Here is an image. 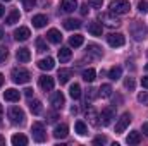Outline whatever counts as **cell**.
Listing matches in <instances>:
<instances>
[{
	"label": "cell",
	"instance_id": "6da1fadb",
	"mask_svg": "<svg viewBox=\"0 0 148 146\" xmlns=\"http://www.w3.org/2000/svg\"><path fill=\"white\" fill-rule=\"evenodd\" d=\"M109 9H110L112 14H117V16H122V14H127L131 5L127 0H112L109 3Z\"/></svg>",
	"mask_w": 148,
	"mask_h": 146
},
{
	"label": "cell",
	"instance_id": "7a4b0ae2",
	"mask_svg": "<svg viewBox=\"0 0 148 146\" xmlns=\"http://www.w3.org/2000/svg\"><path fill=\"white\" fill-rule=\"evenodd\" d=\"M10 76H12V81H14L16 84H26V83H29V79H31L29 71H26V69H23V67L12 69Z\"/></svg>",
	"mask_w": 148,
	"mask_h": 146
},
{
	"label": "cell",
	"instance_id": "3957f363",
	"mask_svg": "<svg viewBox=\"0 0 148 146\" xmlns=\"http://www.w3.org/2000/svg\"><path fill=\"white\" fill-rule=\"evenodd\" d=\"M7 115H9V119H10V122H12V124H16V126L24 124L26 115H24L23 108H19V107H10L9 112H7Z\"/></svg>",
	"mask_w": 148,
	"mask_h": 146
},
{
	"label": "cell",
	"instance_id": "277c9868",
	"mask_svg": "<svg viewBox=\"0 0 148 146\" xmlns=\"http://www.w3.org/2000/svg\"><path fill=\"white\" fill-rule=\"evenodd\" d=\"M131 35H133V38L136 40V41H141V40H145L148 35V29L147 26L143 24V23H134L133 26H131Z\"/></svg>",
	"mask_w": 148,
	"mask_h": 146
},
{
	"label": "cell",
	"instance_id": "5b68a950",
	"mask_svg": "<svg viewBox=\"0 0 148 146\" xmlns=\"http://www.w3.org/2000/svg\"><path fill=\"white\" fill-rule=\"evenodd\" d=\"M31 134H33V139L36 143H43L47 139V132H45V126L41 122H33L31 126Z\"/></svg>",
	"mask_w": 148,
	"mask_h": 146
},
{
	"label": "cell",
	"instance_id": "8992f818",
	"mask_svg": "<svg viewBox=\"0 0 148 146\" xmlns=\"http://www.w3.org/2000/svg\"><path fill=\"white\" fill-rule=\"evenodd\" d=\"M50 105L53 107L55 110H60L64 105H66V98L60 91H53L52 96H50Z\"/></svg>",
	"mask_w": 148,
	"mask_h": 146
},
{
	"label": "cell",
	"instance_id": "52a82bcc",
	"mask_svg": "<svg viewBox=\"0 0 148 146\" xmlns=\"http://www.w3.org/2000/svg\"><path fill=\"white\" fill-rule=\"evenodd\" d=\"M107 43L110 45L112 48H119V46H122L126 43V38H124V35H121V33H110L107 36Z\"/></svg>",
	"mask_w": 148,
	"mask_h": 146
},
{
	"label": "cell",
	"instance_id": "ba28073f",
	"mask_svg": "<svg viewBox=\"0 0 148 146\" xmlns=\"http://www.w3.org/2000/svg\"><path fill=\"white\" fill-rule=\"evenodd\" d=\"M38 84H40V88H41L43 91H52V89H53V86H55V81H53V77H50V76L43 74V76H40Z\"/></svg>",
	"mask_w": 148,
	"mask_h": 146
},
{
	"label": "cell",
	"instance_id": "9c48e42d",
	"mask_svg": "<svg viewBox=\"0 0 148 146\" xmlns=\"http://www.w3.org/2000/svg\"><path fill=\"white\" fill-rule=\"evenodd\" d=\"M129 122H131V115H129L127 112H126V113H122V115H121V119H119V120H117V124H115V132H117V134L124 132V131L127 129Z\"/></svg>",
	"mask_w": 148,
	"mask_h": 146
},
{
	"label": "cell",
	"instance_id": "30bf717a",
	"mask_svg": "<svg viewBox=\"0 0 148 146\" xmlns=\"http://www.w3.org/2000/svg\"><path fill=\"white\" fill-rule=\"evenodd\" d=\"M98 19L100 21H103L105 23V26H110V28H114V26H119L121 24V21L117 19V17H114V14H98Z\"/></svg>",
	"mask_w": 148,
	"mask_h": 146
},
{
	"label": "cell",
	"instance_id": "8fae6325",
	"mask_svg": "<svg viewBox=\"0 0 148 146\" xmlns=\"http://www.w3.org/2000/svg\"><path fill=\"white\" fill-rule=\"evenodd\" d=\"M67 134H69L67 124H59V126H55V129H53V138H55V139H64V138H67Z\"/></svg>",
	"mask_w": 148,
	"mask_h": 146
},
{
	"label": "cell",
	"instance_id": "7c38bea8",
	"mask_svg": "<svg viewBox=\"0 0 148 146\" xmlns=\"http://www.w3.org/2000/svg\"><path fill=\"white\" fill-rule=\"evenodd\" d=\"M112 119H114V110L110 107H107V108L102 110V113H100V124L102 126H110Z\"/></svg>",
	"mask_w": 148,
	"mask_h": 146
},
{
	"label": "cell",
	"instance_id": "4fadbf2b",
	"mask_svg": "<svg viewBox=\"0 0 148 146\" xmlns=\"http://www.w3.org/2000/svg\"><path fill=\"white\" fill-rule=\"evenodd\" d=\"M29 36H31V31H29V28H26V26H21V28H17V29L14 31V38H16L17 41H26Z\"/></svg>",
	"mask_w": 148,
	"mask_h": 146
},
{
	"label": "cell",
	"instance_id": "5bb4252c",
	"mask_svg": "<svg viewBox=\"0 0 148 146\" xmlns=\"http://www.w3.org/2000/svg\"><path fill=\"white\" fill-rule=\"evenodd\" d=\"M38 69H41V71H52L53 67H55V60L52 59V57H47V59H41V60H38Z\"/></svg>",
	"mask_w": 148,
	"mask_h": 146
},
{
	"label": "cell",
	"instance_id": "9a60e30c",
	"mask_svg": "<svg viewBox=\"0 0 148 146\" xmlns=\"http://www.w3.org/2000/svg\"><path fill=\"white\" fill-rule=\"evenodd\" d=\"M47 40L50 41V43H53V45H59L60 41H62V35H60V31L59 29H48L47 31Z\"/></svg>",
	"mask_w": 148,
	"mask_h": 146
},
{
	"label": "cell",
	"instance_id": "2e32d148",
	"mask_svg": "<svg viewBox=\"0 0 148 146\" xmlns=\"http://www.w3.org/2000/svg\"><path fill=\"white\" fill-rule=\"evenodd\" d=\"M3 98L7 100V102H19V98H21V93L17 91V89H14V88H9V89H5L3 91Z\"/></svg>",
	"mask_w": 148,
	"mask_h": 146
},
{
	"label": "cell",
	"instance_id": "e0dca14e",
	"mask_svg": "<svg viewBox=\"0 0 148 146\" xmlns=\"http://www.w3.org/2000/svg\"><path fill=\"white\" fill-rule=\"evenodd\" d=\"M88 33H91L93 36H102V33H103L102 23H98V21L90 23V24H88Z\"/></svg>",
	"mask_w": 148,
	"mask_h": 146
},
{
	"label": "cell",
	"instance_id": "ac0fdd59",
	"mask_svg": "<svg viewBox=\"0 0 148 146\" xmlns=\"http://www.w3.org/2000/svg\"><path fill=\"white\" fill-rule=\"evenodd\" d=\"M19 19H21V14H19V10H17V9H12V10L7 14V17H5V24L12 26V24L19 23Z\"/></svg>",
	"mask_w": 148,
	"mask_h": 146
},
{
	"label": "cell",
	"instance_id": "d6986e66",
	"mask_svg": "<svg viewBox=\"0 0 148 146\" xmlns=\"http://www.w3.org/2000/svg\"><path fill=\"white\" fill-rule=\"evenodd\" d=\"M16 57H17V60H19V62L26 64V62H29V60H31V52H29V48H19V50H17V53H16Z\"/></svg>",
	"mask_w": 148,
	"mask_h": 146
},
{
	"label": "cell",
	"instance_id": "ffe728a7",
	"mask_svg": "<svg viewBox=\"0 0 148 146\" xmlns=\"http://www.w3.org/2000/svg\"><path fill=\"white\" fill-rule=\"evenodd\" d=\"M31 23H33V26H35V28L40 29V28H45V26H47L48 17H47L45 14H36V16H33V21H31Z\"/></svg>",
	"mask_w": 148,
	"mask_h": 146
},
{
	"label": "cell",
	"instance_id": "44dd1931",
	"mask_svg": "<svg viewBox=\"0 0 148 146\" xmlns=\"http://www.w3.org/2000/svg\"><path fill=\"white\" fill-rule=\"evenodd\" d=\"M86 52H88L90 55H93L95 59H100V57L103 55V50H102L98 45H95V43H90V45L86 46Z\"/></svg>",
	"mask_w": 148,
	"mask_h": 146
},
{
	"label": "cell",
	"instance_id": "7402d4cb",
	"mask_svg": "<svg viewBox=\"0 0 148 146\" xmlns=\"http://www.w3.org/2000/svg\"><path fill=\"white\" fill-rule=\"evenodd\" d=\"M57 77H59V83H60V84H66V83H69V79L73 77V71H71V69H60L59 74H57Z\"/></svg>",
	"mask_w": 148,
	"mask_h": 146
},
{
	"label": "cell",
	"instance_id": "603a6c76",
	"mask_svg": "<svg viewBox=\"0 0 148 146\" xmlns=\"http://www.w3.org/2000/svg\"><path fill=\"white\" fill-rule=\"evenodd\" d=\"M60 7L64 12H74L77 9V2L76 0H62L60 2Z\"/></svg>",
	"mask_w": 148,
	"mask_h": 146
},
{
	"label": "cell",
	"instance_id": "cb8c5ba5",
	"mask_svg": "<svg viewBox=\"0 0 148 146\" xmlns=\"http://www.w3.org/2000/svg\"><path fill=\"white\" fill-rule=\"evenodd\" d=\"M86 117H88V122H90L91 126H95V127H98V126H100V120H98V119H100V115H98L93 108H90L88 112H86Z\"/></svg>",
	"mask_w": 148,
	"mask_h": 146
},
{
	"label": "cell",
	"instance_id": "d4e9b609",
	"mask_svg": "<svg viewBox=\"0 0 148 146\" xmlns=\"http://www.w3.org/2000/svg\"><path fill=\"white\" fill-rule=\"evenodd\" d=\"M71 57H73V52H71V48H67V46H62V48L59 50V60H60V62H69V60H71Z\"/></svg>",
	"mask_w": 148,
	"mask_h": 146
},
{
	"label": "cell",
	"instance_id": "484cf974",
	"mask_svg": "<svg viewBox=\"0 0 148 146\" xmlns=\"http://www.w3.org/2000/svg\"><path fill=\"white\" fill-rule=\"evenodd\" d=\"M126 143H127V145H140V143H141V134H140L138 131L129 132V136L126 138Z\"/></svg>",
	"mask_w": 148,
	"mask_h": 146
},
{
	"label": "cell",
	"instance_id": "4316f807",
	"mask_svg": "<svg viewBox=\"0 0 148 146\" xmlns=\"http://www.w3.org/2000/svg\"><path fill=\"white\" fill-rule=\"evenodd\" d=\"M29 110H31V113H35V115H40L41 112H43V107H41V102L40 100H29Z\"/></svg>",
	"mask_w": 148,
	"mask_h": 146
},
{
	"label": "cell",
	"instance_id": "83f0119b",
	"mask_svg": "<svg viewBox=\"0 0 148 146\" xmlns=\"http://www.w3.org/2000/svg\"><path fill=\"white\" fill-rule=\"evenodd\" d=\"M64 28L69 29V31L79 29V28H81V21H77V19H66V21H64Z\"/></svg>",
	"mask_w": 148,
	"mask_h": 146
},
{
	"label": "cell",
	"instance_id": "f1b7e54d",
	"mask_svg": "<svg viewBox=\"0 0 148 146\" xmlns=\"http://www.w3.org/2000/svg\"><path fill=\"white\" fill-rule=\"evenodd\" d=\"M10 141H12L14 146H26L28 145V138H26L24 134H14Z\"/></svg>",
	"mask_w": 148,
	"mask_h": 146
},
{
	"label": "cell",
	"instance_id": "f546056e",
	"mask_svg": "<svg viewBox=\"0 0 148 146\" xmlns=\"http://www.w3.org/2000/svg\"><path fill=\"white\" fill-rule=\"evenodd\" d=\"M69 96H71L73 100H79V98H81V86H79V84L74 83L73 86L69 88Z\"/></svg>",
	"mask_w": 148,
	"mask_h": 146
},
{
	"label": "cell",
	"instance_id": "4dcf8cb0",
	"mask_svg": "<svg viewBox=\"0 0 148 146\" xmlns=\"http://www.w3.org/2000/svg\"><path fill=\"white\" fill-rule=\"evenodd\" d=\"M74 129H76V132H77L79 136H86V134H88V127H86V124H84L83 120H77V122L74 124Z\"/></svg>",
	"mask_w": 148,
	"mask_h": 146
},
{
	"label": "cell",
	"instance_id": "1f68e13d",
	"mask_svg": "<svg viewBox=\"0 0 148 146\" xmlns=\"http://www.w3.org/2000/svg\"><path fill=\"white\" fill-rule=\"evenodd\" d=\"M110 95H112V86L110 84H102L100 89H98V96H102V98H109Z\"/></svg>",
	"mask_w": 148,
	"mask_h": 146
},
{
	"label": "cell",
	"instance_id": "d6a6232c",
	"mask_svg": "<svg viewBox=\"0 0 148 146\" xmlns=\"http://www.w3.org/2000/svg\"><path fill=\"white\" fill-rule=\"evenodd\" d=\"M84 43V38L81 36V35H73V36L69 38V45L74 46V48H77V46H81Z\"/></svg>",
	"mask_w": 148,
	"mask_h": 146
},
{
	"label": "cell",
	"instance_id": "836d02e7",
	"mask_svg": "<svg viewBox=\"0 0 148 146\" xmlns=\"http://www.w3.org/2000/svg\"><path fill=\"white\" fill-rule=\"evenodd\" d=\"M121 76H122V69H121V67H117V65H114L110 71H109V77H110L112 81H119V79H121Z\"/></svg>",
	"mask_w": 148,
	"mask_h": 146
},
{
	"label": "cell",
	"instance_id": "e575fe53",
	"mask_svg": "<svg viewBox=\"0 0 148 146\" xmlns=\"http://www.w3.org/2000/svg\"><path fill=\"white\" fill-rule=\"evenodd\" d=\"M95 77H97L95 69H86V71H83V79H84L86 83H93Z\"/></svg>",
	"mask_w": 148,
	"mask_h": 146
},
{
	"label": "cell",
	"instance_id": "d590c367",
	"mask_svg": "<svg viewBox=\"0 0 148 146\" xmlns=\"http://www.w3.org/2000/svg\"><path fill=\"white\" fill-rule=\"evenodd\" d=\"M36 48H38V52H47L48 50V46H47V41L43 40V38H36Z\"/></svg>",
	"mask_w": 148,
	"mask_h": 146
},
{
	"label": "cell",
	"instance_id": "8d00e7d4",
	"mask_svg": "<svg viewBox=\"0 0 148 146\" xmlns=\"http://www.w3.org/2000/svg\"><path fill=\"white\" fill-rule=\"evenodd\" d=\"M95 91H97V89H93V88H90V89L86 91V103H88V102H93V100L97 98L98 93H95Z\"/></svg>",
	"mask_w": 148,
	"mask_h": 146
},
{
	"label": "cell",
	"instance_id": "74e56055",
	"mask_svg": "<svg viewBox=\"0 0 148 146\" xmlns=\"http://www.w3.org/2000/svg\"><path fill=\"white\" fill-rule=\"evenodd\" d=\"M138 102L143 103V105H148V91H141L138 95Z\"/></svg>",
	"mask_w": 148,
	"mask_h": 146
},
{
	"label": "cell",
	"instance_id": "f35d334b",
	"mask_svg": "<svg viewBox=\"0 0 148 146\" xmlns=\"http://www.w3.org/2000/svg\"><path fill=\"white\" fill-rule=\"evenodd\" d=\"M138 10L143 12V14H147L148 12V2L147 0H140V3H138Z\"/></svg>",
	"mask_w": 148,
	"mask_h": 146
},
{
	"label": "cell",
	"instance_id": "ab89813d",
	"mask_svg": "<svg viewBox=\"0 0 148 146\" xmlns=\"http://www.w3.org/2000/svg\"><path fill=\"white\" fill-rule=\"evenodd\" d=\"M88 5H90V7H93V9H102L103 0H88Z\"/></svg>",
	"mask_w": 148,
	"mask_h": 146
},
{
	"label": "cell",
	"instance_id": "60d3db41",
	"mask_svg": "<svg viewBox=\"0 0 148 146\" xmlns=\"http://www.w3.org/2000/svg\"><path fill=\"white\" fill-rule=\"evenodd\" d=\"M21 2L24 3V9L26 10H31L35 7V3H36V0H21Z\"/></svg>",
	"mask_w": 148,
	"mask_h": 146
},
{
	"label": "cell",
	"instance_id": "b9f144b4",
	"mask_svg": "<svg viewBox=\"0 0 148 146\" xmlns=\"http://www.w3.org/2000/svg\"><path fill=\"white\" fill-rule=\"evenodd\" d=\"M124 86H126L127 89L133 91V89H134V79H133V77H127V79L124 81Z\"/></svg>",
	"mask_w": 148,
	"mask_h": 146
},
{
	"label": "cell",
	"instance_id": "7bdbcfd3",
	"mask_svg": "<svg viewBox=\"0 0 148 146\" xmlns=\"http://www.w3.org/2000/svg\"><path fill=\"white\" fill-rule=\"evenodd\" d=\"M105 143H107V138L105 136H97L93 139V145H105Z\"/></svg>",
	"mask_w": 148,
	"mask_h": 146
},
{
	"label": "cell",
	"instance_id": "ee69618b",
	"mask_svg": "<svg viewBox=\"0 0 148 146\" xmlns=\"http://www.w3.org/2000/svg\"><path fill=\"white\" fill-rule=\"evenodd\" d=\"M7 55H9V52H7V48L5 46H0V64L7 59Z\"/></svg>",
	"mask_w": 148,
	"mask_h": 146
},
{
	"label": "cell",
	"instance_id": "f6af8a7d",
	"mask_svg": "<svg viewBox=\"0 0 148 146\" xmlns=\"http://www.w3.org/2000/svg\"><path fill=\"white\" fill-rule=\"evenodd\" d=\"M88 10H90V9H88V3H83V5H81V14H83V16H86V14H88Z\"/></svg>",
	"mask_w": 148,
	"mask_h": 146
},
{
	"label": "cell",
	"instance_id": "bcb514c9",
	"mask_svg": "<svg viewBox=\"0 0 148 146\" xmlns=\"http://www.w3.org/2000/svg\"><path fill=\"white\" fill-rule=\"evenodd\" d=\"M24 95H26L28 98H31V96H33V89H31V88H26V89H24Z\"/></svg>",
	"mask_w": 148,
	"mask_h": 146
},
{
	"label": "cell",
	"instance_id": "7dc6e473",
	"mask_svg": "<svg viewBox=\"0 0 148 146\" xmlns=\"http://www.w3.org/2000/svg\"><path fill=\"white\" fill-rule=\"evenodd\" d=\"M141 129H143V134L148 138V122H143V127Z\"/></svg>",
	"mask_w": 148,
	"mask_h": 146
},
{
	"label": "cell",
	"instance_id": "c3c4849f",
	"mask_svg": "<svg viewBox=\"0 0 148 146\" xmlns=\"http://www.w3.org/2000/svg\"><path fill=\"white\" fill-rule=\"evenodd\" d=\"M141 86H143V88H147V89H148V76H147V77H143V79H141Z\"/></svg>",
	"mask_w": 148,
	"mask_h": 146
},
{
	"label": "cell",
	"instance_id": "681fc988",
	"mask_svg": "<svg viewBox=\"0 0 148 146\" xmlns=\"http://www.w3.org/2000/svg\"><path fill=\"white\" fill-rule=\"evenodd\" d=\"M55 119H57V115H55V113H50V119H48V122H55Z\"/></svg>",
	"mask_w": 148,
	"mask_h": 146
},
{
	"label": "cell",
	"instance_id": "f907efd6",
	"mask_svg": "<svg viewBox=\"0 0 148 146\" xmlns=\"http://www.w3.org/2000/svg\"><path fill=\"white\" fill-rule=\"evenodd\" d=\"M3 14H5V9H3V5H2V3H0V17H2V16H3Z\"/></svg>",
	"mask_w": 148,
	"mask_h": 146
},
{
	"label": "cell",
	"instance_id": "816d5d0a",
	"mask_svg": "<svg viewBox=\"0 0 148 146\" xmlns=\"http://www.w3.org/2000/svg\"><path fill=\"white\" fill-rule=\"evenodd\" d=\"M2 119H3V107L0 105V122H2Z\"/></svg>",
	"mask_w": 148,
	"mask_h": 146
},
{
	"label": "cell",
	"instance_id": "f5cc1de1",
	"mask_svg": "<svg viewBox=\"0 0 148 146\" xmlns=\"http://www.w3.org/2000/svg\"><path fill=\"white\" fill-rule=\"evenodd\" d=\"M2 84H3V74H0V88H2Z\"/></svg>",
	"mask_w": 148,
	"mask_h": 146
},
{
	"label": "cell",
	"instance_id": "db71d44e",
	"mask_svg": "<svg viewBox=\"0 0 148 146\" xmlns=\"http://www.w3.org/2000/svg\"><path fill=\"white\" fill-rule=\"evenodd\" d=\"M71 113H77V107H73L71 108Z\"/></svg>",
	"mask_w": 148,
	"mask_h": 146
},
{
	"label": "cell",
	"instance_id": "11a10c76",
	"mask_svg": "<svg viewBox=\"0 0 148 146\" xmlns=\"http://www.w3.org/2000/svg\"><path fill=\"white\" fill-rule=\"evenodd\" d=\"M2 145H5V139H3V138L0 136V146H2Z\"/></svg>",
	"mask_w": 148,
	"mask_h": 146
},
{
	"label": "cell",
	"instance_id": "9f6ffc18",
	"mask_svg": "<svg viewBox=\"0 0 148 146\" xmlns=\"http://www.w3.org/2000/svg\"><path fill=\"white\" fill-rule=\"evenodd\" d=\"M2 38H3V29L0 28V40H2Z\"/></svg>",
	"mask_w": 148,
	"mask_h": 146
},
{
	"label": "cell",
	"instance_id": "6f0895ef",
	"mask_svg": "<svg viewBox=\"0 0 148 146\" xmlns=\"http://www.w3.org/2000/svg\"><path fill=\"white\" fill-rule=\"evenodd\" d=\"M145 69H147V71H148V64H147V65H145Z\"/></svg>",
	"mask_w": 148,
	"mask_h": 146
},
{
	"label": "cell",
	"instance_id": "680465c9",
	"mask_svg": "<svg viewBox=\"0 0 148 146\" xmlns=\"http://www.w3.org/2000/svg\"><path fill=\"white\" fill-rule=\"evenodd\" d=\"M5 2H9V0H5Z\"/></svg>",
	"mask_w": 148,
	"mask_h": 146
}]
</instances>
